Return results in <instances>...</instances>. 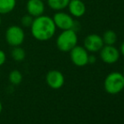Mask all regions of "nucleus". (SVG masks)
<instances>
[{
	"instance_id": "obj_17",
	"label": "nucleus",
	"mask_w": 124,
	"mask_h": 124,
	"mask_svg": "<svg viewBox=\"0 0 124 124\" xmlns=\"http://www.w3.org/2000/svg\"><path fill=\"white\" fill-rule=\"evenodd\" d=\"M33 20H34V17H32L31 15H30L29 14H26L24 16H22V18L20 19V24L21 26L25 28L31 27L32 25Z\"/></svg>"
},
{
	"instance_id": "obj_20",
	"label": "nucleus",
	"mask_w": 124,
	"mask_h": 124,
	"mask_svg": "<svg viewBox=\"0 0 124 124\" xmlns=\"http://www.w3.org/2000/svg\"><path fill=\"white\" fill-rule=\"evenodd\" d=\"M120 53L122 54V55L124 57V41L123 43H122L121 45V47H120Z\"/></svg>"
},
{
	"instance_id": "obj_16",
	"label": "nucleus",
	"mask_w": 124,
	"mask_h": 124,
	"mask_svg": "<svg viewBox=\"0 0 124 124\" xmlns=\"http://www.w3.org/2000/svg\"><path fill=\"white\" fill-rule=\"evenodd\" d=\"M22 78H23L22 74L19 70H17V69L12 70L10 72L9 75H8V80H9V82L13 85H20L22 81Z\"/></svg>"
},
{
	"instance_id": "obj_22",
	"label": "nucleus",
	"mask_w": 124,
	"mask_h": 124,
	"mask_svg": "<svg viewBox=\"0 0 124 124\" xmlns=\"http://www.w3.org/2000/svg\"><path fill=\"white\" fill-rule=\"evenodd\" d=\"M1 23H2V19H1V15H0V25H1Z\"/></svg>"
},
{
	"instance_id": "obj_14",
	"label": "nucleus",
	"mask_w": 124,
	"mask_h": 124,
	"mask_svg": "<svg viewBox=\"0 0 124 124\" xmlns=\"http://www.w3.org/2000/svg\"><path fill=\"white\" fill-rule=\"evenodd\" d=\"M101 37L105 45H115V43L117 41V35L112 30H108L105 31Z\"/></svg>"
},
{
	"instance_id": "obj_23",
	"label": "nucleus",
	"mask_w": 124,
	"mask_h": 124,
	"mask_svg": "<svg viewBox=\"0 0 124 124\" xmlns=\"http://www.w3.org/2000/svg\"><path fill=\"white\" fill-rule=\"evenodd\" d=\"M123 75H124V68H123Z\"/></svg>"
},
{
	"instance_id": "obj_1",
	"label": "nucleus",
	"mask_w": 124,
	"mask_h": 124,
	"mask_svg": "<svg viewBox=\"0 0 124 124\" xmlns=\"http://www.w3.org/2000/svg\"><path fill=\"white\" fill-rule=\"evenodd\" d=\"M30 28L32 36L40 41H46L52 39L57 31V27L52 17L44 15L34 18Z\"/></svg>"
},
{
	"instance_id": "obj_18",
	"label": "nucleus",
	"mask_w": 124,
	"mask_h": 124,
	"mask_svg": "<svg viewBox=\"0 0 124 124\" xmlns=\"http://www.w3.org/2000/svg\"><path fill=\"white\" fill-rule=\"evenodd\" d=\"M6 62V54L3 50H0V66L3 65Z\"/></svg>"
},
{
	"instance_id": "obj_10",
	"label": "nucleus",
	"mask_w": 124,
	"mask_h": 124,
	"mask_svg": "<svg viewBox=\"0 0 124 124\" xmlns=\"http://www.w3.org/2000/svg\"><path fill=\"white\" fill-rule=\"evenodd\" d=\"M25 8L27 14L36 18L44 14L45 3L43 0H28Z\"/></svg>"
},
{
	"instance_id": "obj_13",
	"label": "nucleus",
	"mask_w": 124,
	"mask_h": 124,
	"mask_svg": "<svg viewBox=\"0 0 124 124\" xmlns=\"http://www.w3.org/2000/svg\"><path fill=\"white\" fill-rule=\"evenodd\" d=\"M16 0H0V15H6L15 9Z\"/></svg>"
},
{
	"instance_id": "obj_3",
	"label": "nucleus",
	"mask_w": 124,
	"mask_h": 124,
	"mask_svg": "<svg viewBox=\"0 0 124 124\" xmlns=\"http://www.w3.org/2000/svg\"><path fill=\"white\" fill-rule=\"evenodd\" d=\"M104 88L108 94L116 95L124 89V75L119 72H112L105 78Z\"/></svg>"
},
{
	"instance_id": "obj_7",
	"label": "nucleus",
	"mask_w": 124,
	"mask_h": 124,
	"mask_svg": "<svg viewBox=\"0 0 124 124\" xmlns=\"http://www.w3.org/2000/svg\"><path fill=\"white\" fill-rule=\"evenodd\" d=\"M69 53L71 61L77 67H84L89 64V52L84 46L77 45L69 52Z\"/></svg>"
},
{
	"instance_id": "obj_12",
	"label": "nucleus",
	"mask_w": 124,
	"mask_h": 124,
	"mask_svg": "<svg viewBox=\"0 0 124 124\" xmlns=\"http://www.w3.org/2000/svg\"><path fill=\"white\" fill-rule=\"evenodd\" d=\"M47 5L51 9L54 11H62L69 5L70 0H46Z\"/></svg>"
},
{
	"instance_id": "obj_15",
	"label": "nucleus",
	"mask_w": 124,
	"mask_h": 124,
	"mask_svg": "<svg viewBox=\"0 0 124 124\" xmlns=\"http://www.w3.org/2000/svg\"><path fill=\"white\" fill-rule=\"evenodd\" d=\"M11 57L16 62H21L25 58V51L20 46H15L11 51Z\"/></svg>"
},
{
	"instance_id": "obj_19",
	"label": "nucleus",
	"mask_w": 124,
	"mask_h": 124,
	"mask_svg": "<svg viewBox=\"0 0 124 124\" xmlns=\"http://www.w3.org/2000/svg\"><path fill=\"white\" fill-rule=\"evenodd\" d=\"M96 62V57L94 55H89V59H88V63H92L94 64Z\"/></svg>"
},
{
	"instance_id": "obj_9",
	"label": "nucleus",
	"mask_w": 124,
	"mask_h": 124,
	"mask_svg": "<svg viewBox=\"0 0 124 124\" xmlns=\"http://www.w3.org/2000/svg\"><path fill=\"white\" fill-rule=\"evenodd\" d=\"M46 82L50 88L53 90H58L63 86L65 78L60 71L51 70L46 75Z\"/></svg>"
},
{
	"instance_id": "obj_21",
	"label": "nucleus",
	"mask_w": 124,
	"mask_h": 124,
	"mask_svg": "<svg viewBox=\"0 0 124 124\" xmlns=\"http://www.w3.org/2000/svg\"><path fill=\"white\" fill-rule=\"evenodd\" d=\"M2 111H3V104H2L1 101H0V114H1Z\"/></svg>"
},
{
	"instance_id": "obj_4",
	"label": "nucleus",
	"mask_w": 124,
	"mask_h": 124,
	"mask_svg": "<svg viewBox=\"0 0 124 124\" xmlns=\"http://www.w3.org/2000/svg\"><path fill=\"white\" fill-rule=\"evenodd\" d=\"M25 31L20 25H10L5 31L6 42L12 47L21 46L25 41Z\"/></svg>"
},
{
	"instance_id": "obj_5",
	"label": "nucleus",
	"mask_w": 124,
	"mask_h": 124,
	"mask_svg": "<svg viewBox=\"0 0 124 124\" xmlns=\"http://www.w3.org/2000/svg\"><path fill=\"white\" fill-rule=\"evenodd\" d=\"M52 20L54 21L57 29H59L61 31H65V30H75V22L74 17L69 13L62 11H57L54 14Z\"/></svg>"
},
{
	"instance_id": "obj_11",
	"label": "nucleus",
	"mask_w": 124,
	"mask_h": 124,
	"mask_svg": "<svg viewBox=\"0 0 124 124\" xmlns=\"http://www.w3.org/2000/svg\"><path fill=\"white\" fill-rule=\"evenodd\" d=\"M67 8L74 18H81L86 12V5L82 0H70Z\"/></svg>"
},
{
	"instance_id": "obj_6",
	"label": "nucleus",
	"mask_w": 124,
	"mask_h": 124,
	"mask_svg": "<svg viewBox=\"0 0 124 124\" xmlns=\"http://www.w3.org/2000/svg\"><path fill=\"white\" fill-rule=\"evenodd\" d=\"M100 57L105 63H116L120 58V52L114 45H104L100 50Z\"/></svg>"
},
{
	"instance_id": "obj_2",
	"label": "nucleus",
	"mask_w": 124,
	"mask_h": 124,
	"mask_svg": "<svg viewBox=\"0 0 124 124\" xmlns=\"http://www.w3.org/2000/svg\"><path fill=\"white\" fill-rule=\"evenodd\" d=\"M56 45L61 52H69L78 45V35L76 31L74 29L62 31L57 37Z\"/></svg>"
},
{
	"instance_id": "obj_8",
	"label": "nucleus",
	"mask_w": 124,
	"mask_h": 124,
	"mask_svg": "<svg viewBox=\"0 0 124 124\" xmlns=\"http://www.w3.org/2000/svg\"><path fill=\"white\" fill-rule=\"evenodd\" d=\"M102 37L97 34H90L84 40V47L90 52H97L104 46Z\"/></svg>"
}]
</instances>
